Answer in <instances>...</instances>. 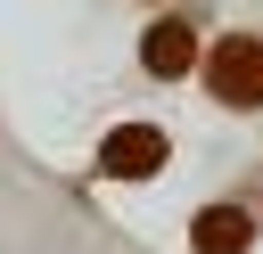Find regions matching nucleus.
Here are the masks:
<instances>
[{"label": "nucleus", "instance_id": "f257e3e1", "mask_svg": "<svg viewBox=\"0 0 263 254\" xmlns=\"http://www.w3.org/2000/svg\"><path fill=\"white\" fill-rule=\"evenodd\" d=\"M205 90H214V107H230V115H263V33H222L214 49H205Z\"/></svg>", "mask_w": 263, "mask_h": 254}, {"label": "nucleus", "instance_id": "7ed1b4c3", "mask_svg": "<svg viewBox=\"0 0 263 254\" xmlns=\"http://www.w3.org/2000/svg\"><path fill=\"white\" fill-rule=\"evenodd\" d=\"M255 221H263V205H255V197L197 205V221H189V246H197V254H247V246H255Z\"/></svg>", "mask_w": 263, "mask_h": 254}, {"label": "nucleus", "instance_id": "20e7f679", "mask_svg": "<svg viewBox=\"0 0 263 254\" xmlns=\"http://www.w3.org/2000/svg\"><path fill=\"white\" fill-rule=\"evenodd\" d=\"M140 74H156V82L197 74V16H156L140 33Z\"/></svg>", "mask_w": 263, "mask_h": 254}, {"label": "nucleus", "instance_id": "f03ea898", "mask_svg": "<svg viewBox=\"0 0 263 254\" xmlns=\"http://www.w3.org/2000/svg\"><path fill=\"white\" fill-rule=\"evenodd\" d=\"M164 156H173L164 123H115L99 139V172L107 180H148V172H164Z\"/></svg>", "mask_w": 263, "mask_h": 254}]
</instances>
